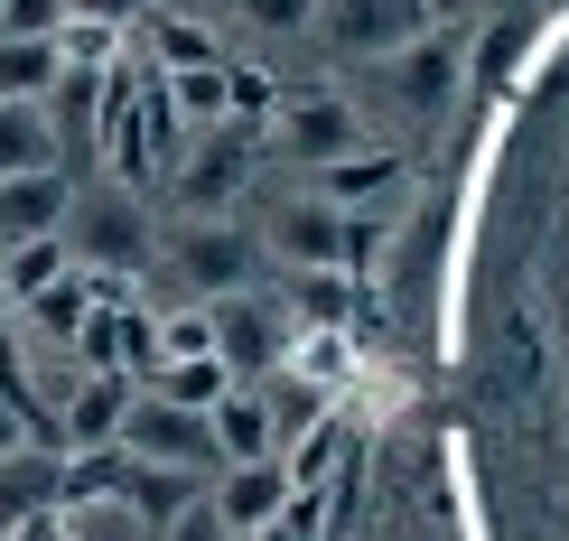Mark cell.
Returning a JSON list of instances; mask_svg holds the SVG:
<instances>
[{
	"label": "cell",
	"mask_w": 569,
	"mask_h": 541,
	"mask_svg": "<svg viewBox=\"0 0 569 541\" xmlns=\"http://www.w3.org/2000/svg\"><path fill=\"white\" fill-rule=\"evenodd\" d=\"M66 252H76V271H93V280L140 271L159 252V224H150V206H140V187H76Z\"/></svg>",
	"instance_id": "1"
},
{
	"label": "cell",
	"mask_w": 569,
	"mask_h": 541,
	"mask_svg": "<svg viewBox=\"0 0 569 541\" xmlns=\"http://www.w3.org/2000/svg\"><path fill=\"white\" fill-rule=\"evenodd\" d=\"M131 467H169V477H216L224 449H216V420L206 411H187V402H159L150 383L131 392V411H122V439H112Z\"/></svg>",
	"instance_id": "2"
},
{
	"label": "cell",
	"mask_w": 569,
	"mask_h": 541,
	"mask_svg": "<svg viewBox=\"0 0 569 541\" xmlns=\"http://www.w3.org/2000/svg\"><path fill=\"white\" fill-rule=\"evenodd\" d=\"M318 38H327V57L383 66L430 29H420V0H318Z\"/></svg>",
	"instance_id": "3"
},
{
	"label": "cell",
	"mask_w": 569,
	"mask_h": 541,
	"mask_svg": "<svg viewBox=\"0 0 569 541\" xmlns=\"http://www.w3.org/2000/svg\"><path fill=\"white\" fill-rule=\"evenodd\" d=\"M169 271L187 280V290H206V299H233V290H252V271H262V243L233 233V224H216V216H197L169 243Z\"/></svg>",
	"instance_id": "4"
},
{
	"label": "cell",
	"mask_w": 569,
	"mask_h": 541,
	"mask_svg": "<svg viewBox=\"0 0 569 541\" xmlns=\"http://www.w3.org/2000/svg\"><path fill=\"white\" fill-rule=\"evenodd\" d=\"M216 309V355L233 364V383H262V373L280 364V345H290V318L271 309V299L233 290V299H206Z\"/></svg>",
	"instance_id": "5"
},
{
	"label": "cell",
	"mask_w": 569,
	"mask_h": 541,
	"mask_svg": "<svg viewBox=\"0 0 569 541\" xmlns=\"http://www.w3.org/2000/svg\"><path fill=\"white\" fill-rule=\"evenodd\" d=\"M318 197L337 206V216H392V206L411 197V169H401L392 150H365V140H355L346 159H327V178H318Z\"/></svg>",
	"instance_id": "6"
},
{
	"label": "cell",
	"mask_w": 569,
	"mask_h": 541,
	"mask_svg": "<svg viewBox=\"0 0 569 541\" xmlns=\"http://www.w3.org/2000/svg\"><path fill=\"white\" fill-rule=\"evenodd\" d=\"M262 252H280V262H299V271H346L355 262V233H346V216H337V206H308V197H290V206H280V216H271V243Z\"/></svg>",
	"instance_id": "7"
},
{
	"label": "cell",
	"mask_w": 569,
	"mask_h": 541,
	"mask_svg": "<svg viewBox=\"0 0 569 541\" xmlns=\"http://www.w3.org/2000/svg\"><path fill=\"white\" fill-rule=\"evenodd\" d=\"M76 216V178L66 169H29V178H0V252L38 243V233H66Z\"/></svg>",
	"instance_id": "8"
},
{
	"label": "cell",
	"mask_w": 569,
	"mask_h": 541,
	"mask_svg": "<svg viewBox=\"0 0 569 541\" xmlns=\"http://www.w3.org/2000/svg\"><path fill=\"white\" fill-rule=\"evenodd\" d=\"M66 504V458H47L19 439L10 458H0V541H10L19 523H38V513H57Z\"/></svg>",
	"instance_id": "9"
},
{
	"label": "cell",
	"mask_w": 569,
	"mask_h": 541,
	"mask_svg": "<svg viewBox=\"0 0 569 541\" xmlns=\"http://www.w3.org/2000/svg\"><path fill=\"white\" fill-rule=\"evenodd\" d=\"M383 84H392L401 112H420V122H430L448 93H458V47H448V38H411L401 57H383Z\"/></svg>",
	"instance_id": "10"
},
{
	"label": "cell",
	"mask_w": 569,
	"mask_h": 541,
	"mask_svg": "<svg viewBox=\"0 0 569 541\" xmlns=\"http://www.w3.org/2000/svg\"><path fill=\"white\" fill-rule=\"evenodd\" d=\"M216 449H224V467H262V458H280V430H271V402H262V383H233L216 411Z\"/></svg>",
	"instance_id": "11"
},
{
	"label": "cell",
	"mask_w": 569,
	"mask_h": 541,
	"mask_svg": "<svg viewBox=\"0 0 569 541\" xmlns=\"http://www.w3.org/2000/svg\"><path fill=\"white\" fill-rule=\"evenodd\" d=\"M206 495H216V513H224L233 532H262L271 513L290 504V477H280V458H262V467H216Z\"/></svg>",
	"instance_id": "12"
},
{
	"label": "cell",
	"mask_w": 569,
	"mask_h": 541,
	"mask_svg": "<svg viewBox=\"0 0 569 541\" xmlns=\"http://www.w3.org/2000/svg\"><path fill=\"white\" fill-rule=\"evenodd\" d=\"M57 84H66V38L0 29V103H57Z\"/></svg>",
	"instance_id": "13"
},
{
	"label": "cell",
	"mask_w": 569,
	"mask_h": 541,
	"mask_svg": "<svg viewBox=\"0 0 569 541\" xmlns=\"http://www.w3.org/2000/svg\"><path fill=\"white\" fill-rule=\"evenodd\" d=\"M233 197H243V131H216V140H197V159H187L178 206H197V216H224Z\"/></svg>",
	"instance_id": "14"
},
{
	"label": "cell",
	"mask_w": 569,
	"mask_h": 541,
	"mask_svg": "<svg viewBox=\"0 0 569 541\" xmlns=\"http://www.w3.org/2000/svg\"><path fill=\"white\" fill-rule=\"evenodd\" d=\"M66 140H57V112L47 103H0V178H29V169H57Z\"/></svg>",
	"instance_id": "15"
},
{
	"label": "cell",
	"mask_w": 569,
	"mask_h": 541,
	"mask_svg": "<svg viewBox=\"0 0 569 541\" xmlns=\"http://www.w3.org/2000/svg\"><path fill=\"white\" fill-rule=\"evenodd\" d=\"M122 411H131V383L122 373H93V383H76V402H66V439L76 449H112L122 439Z\"/></svg>",
	"instance_id": "16"
},
{
	"label": "cell",
	"mask_w": 569,
	"mask_h": 541,
	"mask_svg": "<svg viewBox=\"0 0 569 541\" xmlns=\"http://www.w3.org/2000/svg\"><path fill=\"white\" fill-rule=\"evenodd\" d=\"M280 131H290V150L308 159V169H327V159H346V150H355V112L337 103V93H318V103H290V122H280Z\"/></svg>",
	"instance_id": "17"
},
{
	"label": "cell",
	"mask_w": 569,
	"mask_h": 541,
	"mask_svg": "<svg viewBox=\"0 0 569 541\" xmlns=\"http://www.w3.org/2000/svg\"><path fill=\"white\" fill-rule=\"evenodd\" d=\"M76 271V252H66V233H38V243H10L0 252V280H10V309H29V299H47L57 280Z\"/></svg>",
	"instance_id": "18"
},
{
	"label": "cell",
	"mask_w": 569,
	"mask_h": 541,
	"mask_svg": "<svg viewBox=\"0 0 569 541\" xmlns=\"http://www.w3.org/2000/svg\"><path fill=\"white\" fill-rule=\"evenodd\" d=\"M140 383L159 392V402H187V411H216L224 392H233V364L224 355H187V364H150Z\"/></svg>",
	"instance_id": "19"
},
{
	"label": "cell",
	"mask_w": 569,
	"mask_h": 541,
	"mask_svg": "<svg viewBox=\"0 0 569 541\" xmlns=\"http://www.w3.org/2000/svg\"><path fill=\"white\" fill-rule=\"evenodd\" d=\"M187 355H216V309H178L159 327V364H187Z\"/></svg>",
	"instance_id": "20"
},
{
	"label": "cell",
	"mask_w": 569,
	"mask_h": 541,
	"mask_svg": "<svg viewBox=\"0 0 569 541\" xmlns=\"http://www.w3.org/2000/svg\"><path fill=\"white\" fill-rule=\"evenodd\" d=\"M233 10H243L262 38H299V29H318V0H233Z\"/></svg>",
	"instance_id": "21"
},
{
	"label": "cell",
	"mask_w": 569,
	"mask_h": 541,
	"mask_svg": "<svg viewBox=\"0 0 569 541\" xmlns=\"http://www.w3.org/2000/svg\"><path fill=\"white\" fill-rule=\"evenodd\" d=\"M299 318L308 327H337L346 318V271H299Z\"/></svg>",
	"instance_id": "22"
},
{
	"label": "cell",
	"mask_w": 569,
	"mask_h": 541,
	"mask_svg": "<svg viewBox=\"0 0 569 541\" xmlns=\"http://www.w3.org/2000/svg\"><path fill=\"white\" fill-rule=\"evenodd\" d=\"M159 541H243V532L216 513V495H197L187 513H169V523H159Z\"/></svg>",
	"instance_id": "23"
},
{
	"label": "cell",
	"mask_w": 569,
	"mask_h": 541,
	"mask_svg": "<svg viewBox=\"0 0 569 541\" xmlns=\"http://www.w3.org/2000/svg\"><path fill=\"white\" fill-rule=\"evenodd\" d=\"M66 19H84V29H131V19H140V0H66Z\"/></svg>",
	"instance_id": "24"
},
{
	"label": "cell",
	"mask_w": 569,
	"mask_h": 541,
	"mask_svg": "<svg viewBox=\"0 0 569 541\" xmlns=\"http://www.w3.org/2000/svg\"><path fill=\"white\" fill-rule=\"evenodd\" d=\"M308 532H318V504H299V495H290L262 532H243V541H308Z\"/></svg>",
	"instance_id": "25"
},
{
	"label": "cell",
	"mask_w": 569,
	"mask_h": 541,
	"mask_svg": "<svg viewBox=\"0 0 569 541\" xmlns=\"http://www.w3.org/2000/svg\"><path fill=\"white\" fill-rule=\"evenodd\" d=\"M0 402H29V355H19V337H10V327H0Z\"/></svg>",
	"instance_id": "26"
},
{
	"label": "cell",
	"mask_w": 569,
	"mask_h": 541,
	"mask_svg": "<svg viewBox=\"0 0 569 541\" xmlns=\"http://www.w3.org/2000/svg\"><path fill=\"white\" fill-rule=\"evenodd\" d=\"M10 449H19V411L0 402V458H10Z\"/></svg>",
	"instance_id": "27"
},
{
	"label": "cell",
	"mask_w": 569,
	"mask_h": 541,
	"mask_svg": "<svg viewBox=\"0 0 569 541\" xmlns=\"http://www.w3.org/2000/svg\"><path fill=\"white\" fill-rule=\"evenodd\" d=\"M10 318H19V309H10V280H0V327H10Z\"/></svg>",
	"instance_id": "28"
},
{
	"label": "cell",
	"mask_w": 569,
	"mask_h": 541,
	"mask_svg": "<svg viewBox=\"0 0 569 541\" xmlns=\"http://www.w3.org/2000/svg\"><path fill=\"white\" fill-rule=\"evenodd\" d=\"M140 10H150V0H140Z\"/></svg>",
	"instance_id": "29"
},
{
	"label": "cell",
	"mask_w": 569,
	"mask_h": 541,
	"mask_svg": "<svg viewBox=\"0 0 569 541\" xmlns=\"http://www.w3.org/2000/svg\"><path fill=\"white\" fill-rule=\"evenodd\" d=\"M0 10H10V0H0Z\"/></svg>",
	"instance_id": "30"
}]
</instances>
